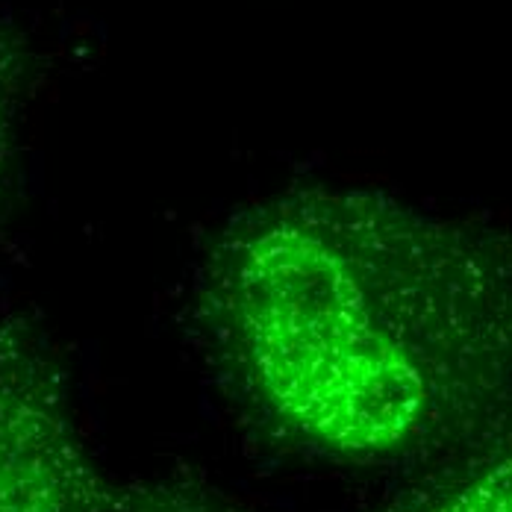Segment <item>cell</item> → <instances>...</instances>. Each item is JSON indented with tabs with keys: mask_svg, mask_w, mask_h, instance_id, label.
<instances>
[{
	"mask_svg": "<svg viewBox=\"0 0 512 512\" xmlns=\"http://www.w3.org/2000/svg\"><path fill=\"white\" fill-rule=\"evenodd\" d=\"M365 512H512V401L474 439Z\"/></svg>",
	"mask_w": 512,
	"mask_h": 512,
	"instance_id": "obj_3",
	"label": "cell"
},
{
	"mask_svg": "<svg viewBox=\"0 0 512 512\" xmlns=\"http://www.w3.org/2000/svg\"><path fill=\"white\" fill-rule=\"evenodd\" d=\"M30 92V53L24 39L0 18V230L12 215L18 189L21 121Z\"/></svg>",
	"mask_w": 512,
	"mask_h": 512,
	"instance_id": "obj_4",
	"label": "cell"
},
{
	"mask_svg": "<svg viewBox=\"0 0 512 512\" xmlns=\"http://www.w3.org/2000/svg\"><path fill=\"white\" fill-rule=\"evenodd\" d=\"M186 324L230 415L283 457L415 474L512 401V224L298 186L206 245Z\"/></svg>",
	"mask_w": 512,
	"mask_h": 512,
	"instance_id": "obj_1",
	"label": "cell"
},
{
	"mask_svg": "<svg viewBox=\"0 0 512 512\" xmlns=\"http://www.w3.org/2000/svg\"><path fill=\"white\" fill-rule=\"evenodd\" d=\"M127 495L83 433L48 333L0 312V512H124Z\"/></svg>",
	"mask_w": 512,
	"mask_h": 512,
	"instance_id": "obj_2",
	"label": "cell"
},
{
	"mask_svg": "<svg viewBox=\"0 0 512 512\" xmlns=\"http://www.w3.org/2000/svg\"><path fill=\"white\" fill-rule=\"evenodd\" d=\"M124 512H242L195 471H171L130 483Z\"/></svg>",
	"mask_w": 512,
	"mask_h": 512,
	"instance_id": "obj_5",
	"label": "cell"
}]
</instances>
